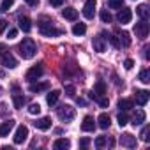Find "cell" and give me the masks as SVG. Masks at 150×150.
Wrapping results in <instances>:
<instances>
[{"instance_id": "cell-17", "label": "cell", "mask_w": 150, "mask_h": 150, "mask_svg": "<svg viewBox=\"0 0 150 150\" xmlns=\"http://www.w3.org/2000/svg\"><path fill=\"white\" fill-rule=\"evenodd\" d=\"M81 129H83L85 132L94 131V129H96V120H94V117H85L83 122H81Z\"/></svg>"}, {"instance_id": "cell-19", "label": "cell", "mask_w": 150, "mask_h": 150, "mask_svg": "<svg viewBox=\"0 0 150 150\" xmlns=\"http://www.w3.org/2000/svg\"><path fill=\"white\" fill-rule=\"evenodd\" d=\"M69 146H71V141L65 139V138H58V139H55V143H53V148H57V150H65V148H69Z\"/></svg>"}, {"instance_id": "cell-9", "label": "cell", "mask_w": 150, "mask_h": 150, "mask_svg": "<svg viewBox=\"0 0 150 150\" xmlns=\"http://www.w3.org/2000/svg\"><path fill=\"white\" fill-rule=\"evenodd\" d=\"M117 20H118L122 25L129 23V21L132 20V11H131L129 7H120V11H118V14H117Z\"/></svg>"}, {"instance_id": "cell-40", "label": "cell", "mask_w": 150, "mask_h": 150, "mask_svg": "<svg viewBox=\"0 0 150 150\" xmlns=\"http://www.w3.org/2000/svg\"><path fill=\"white\" fill-rule=\"evenodd\" d=\"M132 65H134V60H132V58H127V60L124 62V67H125L127 71H129V69H132Z\"/></svg>"}, {"instance_id": "cell-38", "label": "cell", "mask_w": 150, "mask_h": 150, "mask_svg": "<svg viewBox=\"0 0 150 150\" xmlns=\"http://www.w3.org/2000/svg\"><path fill=\"white\" fill-rule=\"evenodd\" d=\"M65 94L69 97H74V96H76V88H74L72 85H65Z\"/></svg>"}, {"instance_id": "cell-34", "label": "cell", "mask_w": 150, "mask_h": 150, "mask_svg": "<svg viewBox=\"0 0 150 150\" xmlns=\"http://www.w3.org/2000/svg\"><path fill=\"white\" fill-rule=\"evenodd\" d=\"M108 145V138L106 136H99L97 139H96V146L97 148H103V146H106Z\"/></svg>"}, {"instance_id": "cell-31", "label": "cell", "mask_w": 150, "mask_h": 150, "mask_svg": "<svg viewBox=\"0 0 150 150\" xmlns=\"http://www.w3.org/2000/svg\"><path fill=\"white\" fill-rule=\"evenodd\" d=\"M117 120H118V125H120V127H124V125H127V124H129V117H127L125 113H118Z\"/></svg>"}, {"instance_id": "cell-29", "label": "cell", "mask_w": 150, "mask_h": 150, "mask_svg": "<svg viewBox=\"0 0 150 150\" xmlns=\"http://www.w3.org/2000/svg\"><path fill=\"white\" fill-rule=\"evenodd\" d=\"M139 81L141 83H150V71L148 69H143L139 72Z\"/></svg>"}, {"instance_id": "cell-36", "label": "cell", "mask_w": 150, "mask_h": 150, "mask_svg": "<svg viewBox=\"0 0 150 150\" xmlns=\"http://www.w3.org/2000/svg\"><path fill=\"white\" fill-rule=\"evenodd\" d=\"M104 35H108V41H110L115 48H122L120 42H118V39H117V35H110V34H106V32H104Z\"/></svg>"}, {"instance_id": "cell-14", "label": "cell", "mask_w": 150, "mask_h": 150, "mask_svg": "<svg viewBox=\"0 0 150 150\" xmlns=\"http://www.w3.org/2000/svg\"><path fill=\"white\" fill-rule=\"evenodd\" d=\"M13 127H14V120H7V122H4L2 125H0V138H6V136H9V132L13 131Z\"/></svg>"}, {"instance_id": "cell-21", "label": "cell", "mask_w": 150, "mask_h": 150, "mask_svg": "<svg viewBox=\"0 0 150 150\" xmlns=\"http://www.w3.org/2000/svg\"><path fill=\"white\" fill-rule=\"evenodd\" d=\"M94 94H96V96H104V94H106V83H104L103 80L96 81V85H94Z\"/></svg>"}, {"instance_id": "cell-5", "label": "cell", "mask_w": 150, "mask_h": 150, "mask_svg": "<svg viewBox=\"0 0 150 150\" xmlns=\"http://www.w3.org/2000/svg\"><path fill=\"white\" fill-rule=\"evenodd\" d=\"M134 34H136L138 39H146V35H148V23H146V20H141L139 23L134 25Z\"/></svg>"}, {"instance_id": "cell-26", "label": "cell", "mask_w": 150, "mask_h": 150, "mask_svg": "<svg viewBox=\"0 0 150 150\" xmlns=\"http://www.w3.org/2000/svg\"><path fill=\"white\" fill-rule=\"evenodd\" d=\"M87 32V27H85V23H76L72 27V34L74 35H83Z\"/></svg>"}, {"instance_id": "cell-10", "label": "cell", "mask_w": 150, "mask_h": 150, "mask_svg": "<svg viewBox=\"0 0 150 150\" xmlns=\"http://www.w3.org/2000/svg\"><path fill=\"white\" fill-rule=\"evenodd\" d=\"M92 44H94V50H96L97 53H103V51L106 50V37H104V34L96 35V37L92 39Z\"/></svg>"}, {"instance_id": "cell-12", "label": "cell", "mask_w": 150, "mask_h": 150, "mask_svg": "<svg viewBox=\"0 0 150 150\" xmlns=\"http://www.w3.org/2000/svg\"><path fill=\"white\" fill-rule=\"evenodd\" d=\"M134 99H136V104H138V106H145V104L148 103V99H150V94H148L146 90H136Z\"/></svg>"}, {"instance_id": "cell-4", "label": "cell", "mask_w": 150, "mask_h": 150, "mask_svg": "<svg viewBox=\"0 0 150 150\" xmlns=\"http://www.w3.org/2000/svg\"><path fill=\"white\" fill-rule=\"evenodd\" d=\"M0 64H2L4 67H9V69H14L16 65H18V60L13 57V53L11 51H2L0 53Z\"/></svg>"}, {"instance_id": "cell-32", "label": "cell", "mask_w": 150, "mask_h": 150, "mask_svg": "<svg viewBox=\"0 0 150 150\" xmlns=\"http://www.w3.org/2000/svg\"><path fill=\"white\" fill-rule=\"evenodd\" d=\"M28 113H30V115H39V113H41V106H39L37 103H32V104L28 106Z\"/></svg>"}, {"instance_id": "cell-27", "label": "cell", "mask_w": 150, "mask_h": 150, "mask_svg": "<svg viewBox=\"0 0 150 150\" xmlns=\"http://www.w3.org/2000/svg\"><path fill=\"white\" fill-rule=\"evenodd\" d=\"M136 13L139 14V18H141V20H146V18H148V14H150V11H148V6H145V4H141V6L136 9Z\"/></svg>"}, {"instance_id": "cell-7", "label": "cell", "mask_w": 150, "mask_h": 150, "mask_svg": "<svg viewBox=\"0 0 150 150\" xmlns=\"http://www.w3.org/2000/svg\"><path fill=\"white\" fill-rule=\"evenodd\" d=\"M96 7H97V2L96 0H87L85 6H83V16L87 20H92L94 14H96Z\"/></svg>"}, {"instance_id": "cell-8", "label": "cell", "mask_w": 150, "mask_h": 150, "mask_svg": "<svg viewBox=\"0 0 150 150\" xmlns=\"http://www.w3.org/2000/svg\"><path fill=\"white\" fill-rule=\"evenodd\" d=\"M27 138H28V127L27 125H20L16 129V132H14V143L16 145H21Z\"/></svg>"}, {"instance_id": "cell-33", "label": "cell", "mask_w": 150, "mask_h": 150, "mask_svg": "<svg viewBox=\"0 0 150 150\" xmlns=\"http://www.w3.org/2000/svg\"><path fill=\"white\" fill-rule=\"evenodd\" d=\"M13 4H14V0H2V4H0V9L6 13V11H9V9L13 7Z\"/></svg>"}, {"instance_id": "cell-18", "label": "cell", "mask_w": 150, "mask_h": 150, "mask_svg": "<svg viewBox=\"0 0 150 150\" xmlns=\"http://www.w3.org/2000/svg\"><path fill=\"white\" fill-rule=\"evenodd\" d=\"M18 23H20V28H21L23 32H30V30H32V21H30V18L20 16V18H18Z\"/></svg>"}, {"instance_id": "cell-44", "label": "cell", "mask_w": 150, "mask_h": 150, "mask_svg": "<svg viewBox=\"0 0 150 150\" xmlns=\"http://www.w3.org/2000/svg\"><path fill=\"white\" fill-rule=\"evenodd\" d=\"M25 2H27L30 7H37V6H39V0H25Z\"/></svg>"}, {"instance_id": "cell-16", "label": "cell", "mask_w": 150, "mask_h": 150, "mask_svg": "<svg viewBox=\"0 0 150 150\" xmlns=\"http://www.w3.org/2000/svg\"><path fill=\"white\" fill-rule=\"evenodd\" d=\"M34 125H35L37 129H41V131H46V129H50V127H51V118H50V117H42V118L35 120V122H34Z\"/></svg>"}, {"instance_id": "cell-6", "label": "cell", "mask_w": 150, "mask_h": 150, "mask_svg": "<svg viewBox=\"0 0 150 150\" xmlns=\"http://www.w3.org/2000/svg\"><path fill=\"white\" fill-rule=\"evenodd\" d=\"M41 76H42V67H41V65H34V67H30V69L25 72V80H28L30 83L35 81V80H39Z\"/></svg>"}, {"instance_id": "cell-13", "label": "cell", "mask_w": 150, "mask_h": 150, "mask_svg": "<svg viewBox=\"0 0 150 150\" xmlns=\"http://www.w3.org/2000/svg\"><path fill=\"white\" fill-rule=\"evenodd\" d=\"M120 143H122V146H127V148H134V146H136V138H134L132 134L125 132V134H122V136H120Z\"/></svg>"}, {"instance_id": "cell-30", "label": "cell", "mask_w": 150, "mask_h": 150, "mask_svg": "<svg viewBox=\"0 0 150 150\" xmlns=\"http://www.w3.org/2000/svg\"><path fill=\"white\" fill-rule=\"evenodd\" d=\"M108 7L120 9V7H124V0H108Z\"/></svg>"}, {"instance_id": "cell-39", "label": "cell", "mask_w": 150, "mask_h": 150, "mask_svg": "<svg viewBox=\"0 0 150 150\" xmlns=\"http://www.w3.org/2000/svg\"><path fill=\"white\" fill-rule=\"evenodd\" d=\"M96 101H97V103H99V104H101V106H103V108H106V106H108V104H110V101H108V99H106V97H104V96H99V97H97V99H96Z\"/></svg>"}, {"instance_id": "cell-3", "label": "cell", "mask_w": 150, "mask_h": 150, "mask_svg": "<svg viewBox=\"0 0 150 150\" xmlns=\"http://www.w3.org/2000/svg\"><path fill=\"white\" fill-rule=\"evenodd\" d=\"M57 115L62 122H71L74 117H76V110H74L71 104H62L58 110H57Z\"/></svg>"}, {"instance_id": "cell-11", "label": "cell", "mask_w": 150, "mask_h": 150, "mask_svg": "<svg viewBox=\"0 0 150 150\" xmlns=\"http://www.w3.org/2000/svg\"><path fill=\"white\" fill-rule=\"evenodd\" d=\"M115 34H117V39H118V42H120V46H124V48H129L131 46V37H129V34L125 32V30H115Z\"/></svg>"}, {"instance_id": "cell-23", "label": "cell", "mask_w": 150, "mask_h": 150, "mask_svg": "<svg viewBox=\"0 0 150 150\" xmlns=\"http://www.w3.org/2000/svg\"><path fill=\"white\" fill-rule=\"evenodd\" d=\"M58 97H60V92H58V90H53V92H50V94L46 96V103H48L50 106H55L57 101H58Z\"/></svg>"}, {"instance_id": "cell-45", "label": "cell", "mask_w": 150, "mask_h": 150, "mask_svg": "<svg viewBox=\"0 0 150 150\" xmlns=\"http://www.w3.org/2000/svg\"><path fill=\"white\" fill-rule=\"evenodd\" d=\"M80 145H81V146H88V145H90V139H88V138H83V139H80Z\"/></svg>"}, {"instance_id": "cell-24", "label": "cell", "mask_w": 150, "mask_h": 150, "mask_svg": "<svg viewBox=\"0 0 150 150\" xmlns=\"http://www.w3.org/2000/svg\"><path fill=\"white\" fill-rule=\"evenodd\" d=\"M97 122H99V127L101 129H108L110 127V117H108V113H101L99 115V118H97Z\"/></svg>"}, {"instance_id": "cell-22", "label": "cell", "mask_w": 150, "mask_h": 150, "mask_svg": "<svg viewBox=\"0 0 150 150\" xmlns=\"http://www.w3.org/2000/svg\"><path fill=\"white\" fill-rule=\"evenodd\" d=\"M48 88H50V85H48V83H34V81H32V85L28 87V90H30V92H34V94H35V92L48 90Z\"/></svg>"}, {"instance_id": "cell-28", "label": "cell", "mask_w": 150, "mask_h": 150, "mask_svg": "<svg viewBox=\"0 0 150 150\" xmlns=\"http://www.w3.org/2000/svg\"><path fill=\"white\" fill-rule=\"evenodd\" d=\"M13 104H14V108H23L25 97H23L21 94H14V96H13Z\"/></svg>"}, {"instance_id": "cell-2", "label": "cell", "mask_w": 150, "mask_h": 150, "mask_svg": "<svg viewBox=\"0 0 150 150\" xmlns=\"http://www.w3.org/2000/svg\"><path fill=\"white\" fill-rule=\"evenodd\" d=\"M39 32L46 37H55V35H60L62 32L58 28L53 27V21H50L48 18H41V23H39Z\"/></svg>"}, {"instance_id": "cell-35", "label": "cell", "mask_w": 150, "mask_h": 150, "mask_svg": "<svg viewBox=\"0 0 150 150\" xmlns=\"http://www.w3.org/2000/svg\"><path fill=\"white\" fill-rule=\"evenodd\" d=\"M101 20H103V23H110L113 18H111V14H110L106 9H103V11H101Z\"/></svg>"}, {"instance_id": "cell-43", "label": "cell", "mask_w": 150, "mask_h": 150, "mask_svg": "<svg viewBox=\"0 0 150 150\" xmlns=\"http://www.w3.org/2000/svg\"><path fill=\"white\" fill-rule=\"evenodd\" d=\"M6 28H7V21L6 20H0V34H2Z\"/></svg>"}, {"instance_id": "cell-42", "label": "cell", "mask_w": 150, "mask_h": 150, "mask_svg": "<svg viewBox=\"0 0 150 150\" xmlns=\"http://www.w3.org/2000/svg\"><path fill=\"white\" fill-rule=\"evenodd\" d=\"M16 35H18V30H16V28H11V30H9V34H7V37H9V39H14Z\"/></svg>"}, {"instance_id": "cell-1", "label": "cell", "mask_w": 150, "mask_h": 150, "mask_svg": "<svg viewBox=\"0 0 150 150\" xmlns=\"http://www.w3.org/2000/svg\"><path fill=\"white\" fill-rule=\"evenodd\" d=\"M18 50H20L21 58L30 60V58H34V55H35V51H37V46H35V42H34L30 37H27V39H23V41L20 42Z\"/></svg>"}, {"instance_id": "cell-20", "label": "cell", "mask_w": 150, "mask_h": 150, "mask_svg": "<svg viewBox=\"0 0 150 150\" xmlns=\"http://www.w3.org/2000/svg\"><path fill=\"white\" fill-rule=\"evenodd\" d=\"M118 108H120L122 111H129V110L134 108V101H132V99H120V101H118Z\"/></svg>"}, {"instance_id": "cell-37", "label": "cell", "mask_w": 150, "mask_h": 150, "mask_svg": "<svg viewBox=\"0 0 150 150\" xmlns=\"http://www.w3.org/2000/svg\"><path fill=\"white\" fill-rule=\"evenodd\" d=\"M148 131H150V127H148V125H145V127H143V131H141V134H139V138H141L143 141H148V139H150Z\"/></svg>"}, {"instance_id": "cell-25", "label": "cell", "mask_w": 150, "mask_h": 150, "mask_svg": "<svg viewBox=\"0 0 150 150\" xmlns=\"http://www.w3.org/2000/svg\"><path fill=\"white\" fill-rule=\"evenodd\" d=\"M145 122V111L143 110H138L136 113H134V117H132V124L134 125H139V124H143Z\"/></svg>"}, {"instance_id": "cell-15", "label": "cell", "mask_w": 150, "mask_h": 150, "mask_svg": "<svg viewBox=\"0 0 150 150\" xmlns=\"http://www.w3.org/2000/svg\"><path fill=\"white\" fill-rule=\"evenodd\" d=\"M62 16H64L65 20H69V21H76V20H78V11L74 9V7H65V9L62 11Z\"/></svg>"}, {"instance_id": "cell-41", "label": "cell", "mask_w": 150, "mask_h": 150, "mask_svg": "<svg viewBox=\"0 0 150 150\" xmlns=\"http://www.w3.org/2000/svg\"><path fill=\"white\" fill-rule=\"evenodd\" d=\"M64 2H65V0H50V4H51L53 7H60Z\"/></svg>"}]
</instances>
